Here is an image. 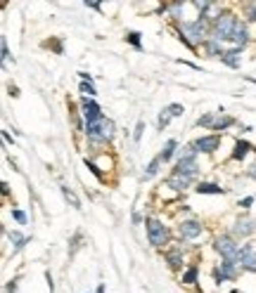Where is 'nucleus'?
<instances>
[{"label":"nucleus","mask_w":256,"mask_h":293,"mask_svg":"<svg viewBox=\"0 0 256 293\" xmlns=\"http://www.w3.org/2000/svg\"><path fill=\"white\" fill-rule=\"evenodd\" d=\"M251 201H254V199H251V197H247V199H242V201H240V206H242V208H249V206H251Z\"/></svg>","instance_id":"2f4dec72"},{"label":"nucleus","mask_w":256,"mask_h":293,"mask_svg":"<svg viewBox=\"0 0 256 293\" xmlns=\"http://www.w3.org/2000/svg\"><path fill=\"white\" fill-rule=\"evenodd\" d=\"M97 293H104V286H102V284H100V286H97Z\"/></svg>","instance_id":"e433bc0d"},{"label":"nucleus","mask_w":256,"mask_h":293,"mask_svg":"<svg viewBox=\"0 0 256 293\" xmlns=\"http://www.w3.org/2000/svg\"><path fill=\"white\" fill-rule=\"evenodd\" d=\"M214 121H216V114H204V116H200V121H197V125H214Z\"/></svg>","instance_id":"393cba45"},{"label":"nucleus","mask_w":256,"mask_h":293,"mask_svg":"<svg viewBox=\"0 0 256 293\" xmlns=\"http://www.w3.org/2000/svg\"><path fill=\"white\" fill-rule=\"evenodd\" d=\"M12 218L17 220L19 225H26V213H24V211H17V208H14V211H12Z\"/></svg>","instance_id":"c85d7f7f"},{"label":"nucleus","mask_w":256,"mask_h":293,"mask_svg":"<svg viewBox=\"0 0 256 293\" xmlns=\"http://www.w3.org/2000/svg\"><path fill=\"white\" fill-rule=\"evenodd\" d=\"M240 265H242V270H247V272H256V251H254V246H251V244L242 246Z\"/></svg>","instance_id":"0eeeda50"},{"label":"nucleus","mask_w":256,"mask_h":293,"mask_svg":"<svg viewBox=\"0 0 256 293\" xmlns=\"http://www.w3.org/2000/svg\"><path fill=\"white\" fill-rule=\"evenodd\" d=\"M78 76H81V81H93V78H90V74H86V71H78Z\"/></svg>","instance_id":"72a5a7b5"},{"label":"nucleus","mask_w":256,"mask_h":293,"mask_svg":"<svg viewBox=\"0 0 256 293\" xmlns=\"http://www.w3.org/2000/svg\"><path fill=\"white\" fill-rule=\"evenodd\" d=\"M176 147H178V142H176V140H168V142L164 144V149H161V154H159L161 161H171V156L176 154Z\"/></svg>","instance_id":"a211bd4d"},{"label":"nucleus","mask_w":256,"mask_h":293,"mask_svg":"<svg viewBox=\"0 0 256 293\" xmlns=\"http://www.w3.org/2000/svg\"><path fill=\"white\" fill-rule=\"evenodd\" d=\"M197 281V267H190L185 274H183V284H194Z\"/></svg>","instance_id":"b1692460"},{"label":"nucleus","mask_w":256,"mask_h":293,"mask_svg":"<svg viewBox=\"0 0 256 293\" xmlns=\"http://www.w3.org/2000/svg\"><path fill=\"white\" fill-rule=\"evenodd\" d=\"M143 128H145V123L140 121V123H138V130H135V142H140V135H143Z\"/></svg>","instance_id":"7c9ffc66"},{"label":"nucleus","mask_w":256,"mask_h":293,"mask_svg":"<svg viewBox=\"0 0 256 293\" xmlns=\"http://www.w3.org/2000/svg\"><path fill=\"white\" fill-rule=\"evenodd\" d=\"M147 225V237H150V244L154 246V248H161V246L168 244V230L164 222H159L157 218H150L145 222Z\"/></svg>","instance_id":"20e7f679"},{"label":"nucleus","mask_w":256,"mask_h":293,"mask_svg":"<svg viewBox=\"0 0 256 293\" xmlns=\"http://www.w3.org/2000/svg\"><path fill=\"white\" fill-rule=\"evenodd\" d=\"M190 180L192 177H187V175H180V173H173L171 177H166V187H171V189H185L187 184H190Z\"/></svg>","instance_id":"f8f14e48"},{"label":"nucleus","mask_w":256,"mask_h":293,"mask_svg":"<svg viewBox=\"0 0 256 293\" xmlns=\"http://www.w3.org/2000/svg\"><path fill=\"white\" fill-rule=\"evenodd\" d=\"M178 234L180 239H197L202 234V225L197 220H185V222L178 225Z\"/></svg>","instance_id":"6e6552de"},{"label":"nucleus","mask_w":256,"mask_h":293,"mask_svg":"<svg viewBox=\"0 0 256 293\" xmlns=\"http://www.w3.org/2000/svg\"><path fill=\"white\" fill-rule=\"evenodd\" d=\"M216 251L223 255V260L225 263H240V255H242V248L235 244V239L233 237H228V234H221V237L216 239Z\"/></svg>","instance_id":"7ed1b4c3"},{"label":"nucleus","mask_w":256,"mask_h":293,"mask_svg":"<svg viewBox=\"0 0 256 293\" xmlns=\"http://www.w3.org/2000/svg\"><path fill=\"white\" fill-rule=\"evenodd\" d=\"M176 173H180V175H187V177H194V175H197V164H194V161H178V166H176Z\"/></svg>","instance_id":"4468645a"},{"label":"nucleus","mask_w":256,"mask_h":293,"mask_svg":"<svg viewBox=\"0 0 256 293\" xmlns=\"http://www.w3.org/2000/svg\"><path fill=\"white\" fill-rule=\"evenodd\" d=\"M126 41H128V43H131V45H135V48H143V45H140V34H138V31H131V34H128V36H126Z\"/></svg>","instance_id":"a878e982"},{"label":"nucleus","mask_w":256,"mask_h":293,"mask_svg":"<svg viewBox=\"0 0 256 293\" xmlns=\"http://www.w3.org/2000/svg\"><path fill=\"white\" fill-rule=\"evenodd\" d=\"M197 194H225V189L214 182H202L200 187H197Z\"/></svg>","instance_id":"f3484780"},{"label":"nucleus","mask_w":256,"mask_h":293,"mask_svg":"<svg viewBox=\"0 0 256 293\" xmlns=\"http://www.w3.org/2000/svg\"><path fill=\"white\" fill-rule=\"evenodd\" d=\"M81 109H83V118L88 123H97V121H102V111H100V104L93 102V100H83L81 102Z\"/></svg>","instance_id":"423d86ee"},{"label":"nucleus","mask_w":256,"mask_h":293,"mask_svg":"<svg viewBox=\"0 0 256 293\" xmlns=\"http://www.w3.org/2000/svg\"><path fill=\"white\" fill-rule=\"evenodd\" d=\"M81 92H86L88 97H95L97 92H95V88H93V83H88V81H83L81 83Z\"/></svg>","instance_id":"cd10ccee"},{"label":"nucleus","mask_w":256,"mask_h":293,"mask_svg":"<svg viewBox=\"0 0 256 293\" xmlns=\"http://www.w3.org/2000/svg\"><path fill=\"white\" fill-rule=\"evenodd\" d=\"M7 239H10V241H14V251H19L21 246H24V244L29 241V239H26V237H21L19 232H7Z\"/></svg>","instance_id":"aec40b11"},{"label":"nucleus","mask_w":256,"mask_h":293,"mask_svg":"<svg viewBox=\"0 0 256 293\" xmlns=\"http://www.w3.org/2000/svg\"><path fill=\"white\" fill-rule=\"evenodd\" d=\"M171 118H173V114L168 111V107H166V109H161V114H159V130L166 128L168 123H171Z\"/></svg>","instance_id":"5701e85b"},{"label":"nucleus","mask_w":256,"mask_h":293,"mask_svg":"<svg viewBox=\"0 0 256 293\" xmlns=\"http://www.w3.org/2000/svg\"><path fill=\"white\" fill-rule=\"evenodd\" d=\"M192 147L197 149V154L200 151H204V154H214L218 147H221V135H207V137H200V140H194Z\"/></svg>","instance_id":"39448f33"},{"label":"nucleus","mask_w":256,"mask_h":293,"mask_svg":"<svg viewBox=\"0 0 256 293\" xmlns=\"http://www.w3.org/2000/svg\"><path fill=\"white\" fill-rule=\"evenodd\" d=\"M233 123H235V118H230V116L216 118V121H214V125H211V130H225V128H230Z\"/></svg>","instance_id":"6ab92c4d"},{"label":"nucleus","mask_w":256,"mask_h":293,"mask_svg":"<svg viewBox=\"0 0 256 293\" xmlns=\"http://www.w3.org/2000/svg\"><path fill=\"white\" fill-rule=\"evenodd\" d=\"M100 133H102L104 142H107V140H111V137H114V133H117V128H114V121H109V118H102V121H100Z\"/></svg>","instance_id":"2eb2a0df"},{"label":"nucleus","mask_w":256,"mask_h":293,"mask_svg":"<svg viewBox=\"0 0 256 293\" xmlns=\"http://www.w3.org/2000/svg\"><path fill=\"white\" fill-rule=\"evenodd\" d=\"M159 166H161V158L157 156V158H154V161H152V164L147 166V171H145V180H150V177H154V175H157V171H159Z\"/></svg>","instance_id":"4be33fe9"},{"label":"nucleus","mask_w":256,"mask_h":293,"mask_svg":"<svg viewBox=\"0 0 256 293\" xmlns=\"http://www.w3.org/2000/svg\"><path fill=\"white\" fill-rule=\"evenodd\" d=\"M194 156H197V149L190 144V147H185V149H180L178 161H194Z\"/></svg>","instance_id":"412c9836"},{"label":"nucleus","mask_w":256,"mask_h":293,"mask_svg":"<svg viewBox=\"0 0 256 293\" xmlns=\"http://www.w3.org/2000/svg\"><path fill=\"white\" fill-rule=\"evenodd\" d=\"M3 140H5L7 144H14V140H12V137H10V135H7V130H3Z\"/></svg>","instance_id":"473e14b6"},{"label":"nucleus","mask_w":256,"mask_h":293,"mask_svg":"<svg viewBox=\"0 0 256 293\" xmlns=\"http://www.w3.org/2000/svg\"><path fill=\"white\" fill-rule=\"evenodd\" d=\"M256 232V220L254 218H240L235 222V227H233V234L235 237H249V234H254Z\"/></svg>","instance_id":"1a4fd4ad"},{"label":"nucleus","mask_w":256,"mask_h":293,"mask_svg":"<svg viewBox=\"0 0 256 293\" xmlns=\"http://www.w3.org/2000/svg\"><path fill=\"white\" fill-rule=\"evenodd\" d=\"M233 293H237V291H233Z\"/></svg>","instance_id":"4c0bfd02"},{"label":"nucleus","mask_w":256,"mask_h":293,"mask_svg":"<svg viewBox=\"0 0 256 293\" xmlns=\"http://www.w3.org/2000/svg\"><path fill=\"white\" fill-rule=\"evenodd\" d=\"M240 52H242V50H240V48L223 50L221 61H223V64H225V67H230V69H240V64H242V57H240Z\"/></svg>","instance_id":"9d476101"},{"label":"nucleus","mask_w":256,"mask_h":293,"mask_svg":"<svg viewBox=\"0 0 256 293\" xmlns=\"http://www.w3.org/2000/svg\"><path fill=\"white\" fill-rule=\"evenodd\" d=\"M10 95H12V97H19V90L14 88V85H10Z\"/></svg>","instance_id":"f704fd0d"},{"label":"nucleus","mask_w":256,"mask_h":293,"mask_svg":"<svg viewBox=\"0 0 256 293\" xmlns=\"http://www.w3.org/2000/svg\"><path fill=\"white\" fill-rule=\"evenodd\" d=\"M247 17H249V21H256V3L247 5Z\"/></svg>","instance_id":"c756f323"},{"label":"nucleus","mask_w":256,"mask_h":293,"mask_svg":"<svg viewBox=\"0 0 256 293\" xmlns=\"http://www.w3.org/2000/svg\"><path fill=\"white\" fill-rule=\"evenodd\" d=\"M249 151H256V149L251 147L249 142H244V140H237V142H235V151H233V158H235V161H242V158L247 156Z\"/></svg>","instance_id":"ddd939ff"},{"label":"nucleus","mask_w":256,"mask_h":293,"mask_svg":"<svg viewBox=\"0 0 256 293\" xmlns=\"http://www.w3.org/2000/svg\"><path fill=\"white\" fill-rule=\"evenodd\" d=\"M237 26V17L233 12H223L216 14L214 26H211V41L221 43V41H230L233 38V31Z\"/></svg>","instance_id":"f03ea898"},{"label":"nucleus","mask_w":256,"mask_h":293,"mask_svg":"<svg viewBox=\"0 0 256 293\" xmlns=\"http://www.w3.org/2000/svg\"><path fill=\"white\" fill-rule=\"evenodd\" d=\"M166 260H168V265H171V270H178L183 265V251L180 248H171L166 253Z\"/></svg>","instance_id":"dca6fc26"},{"label":"nucleus","mask_w":256,"mask_h":293,"mask_svg":"<svg viewBox=\"0 0 256 293\" xmlns=\"http://www.w3.org/2000/svg\"><path fill=\"white\" fill-rule=\"evenodd\" d=\"M168 111H171L173 118H176V116H183V114H185V107H183V104H168Z\"/></svg>","instance_id":"bb28decb"},{"label":"nucleus","mask_w":256,"mask_h":293,"mask_svg":"<svg viewBox=\"0 0 256 293\" xmlns=\"http://www.w3.org/2000/svg\"><path fill=\"white\" fill-rule=\"evenodd\" d=\"M207 31H209V24L204 17H200L197 21H192V24H183L180 26V41L185 43L187 48H197L200 43H204V38H207Z\"/></svg>","instance_id":"f257e3e1"},{"label":"nucleus","mask_w":256,"mask_h":293,"mask_svg":"<svg viewBox=\"0 0 256 293\" xmlns=\"http://www.w3.org/2000/svg\"><path fill=\"white\" fill-rule=\"evenodd\" d=\"M249 177H254V180H256V164L249 166Z\"/></svg>","instance_id":"c9c22d12"},{"label":"nucleus","mask_w":256,"mask_h":293,"mask_svg":"<svg viewBox=\"0 0 256 293\" xmlns=\"http://www.w3.org/2000/svg\"><path fill=\"white\" fill-rule=\"evenodd\" d=\"M230 41L235 43L237 48L242 50L247 43H249V31H247V24H242V21H237V26H235V31H233V38Z\"/></svg>","instance_id":"9b49d317"}]
</instances>
